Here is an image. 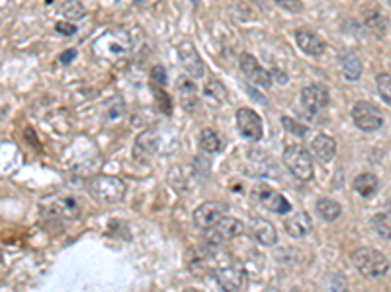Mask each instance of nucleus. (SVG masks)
Returning a JSON list of instances; mask_svg holds the SVG:
<instances>
[{"label":"nucleus","mask_w":391,"mask_h":292,"mask_svg":"<svg viewBox=\"0 0 391 292\" xmlns=\"http://www.w3.org/2000/svg\"><path fill=\"white\" fill-rule=\"evenodd\" d=\"M184 292H202V291H196V289H188V291H184Z\"/></svg>","instance_id":"72a5a7b5"},{"label":"nucleus","mask_w":391,"mask_h":292,"mask_svg":"<svg viewBox=\"0 0 391 292\" xmlns=\"http://www.w3.org/2000/svg\"><path fill=\"white\" fill-rule=\"evenodd\" d=\"M239 67H241V72L245 74V79L249 80L253 86H256V88L268 90L272 86V74L253 55L242 53L241 59H239Z\"/></svg>","instance_id":"6e6552de"},{"label":"nucleus","mask_w":391,"mask_h":292,"mask_svg":"<svg viewBox=\"0 0 391 292\" xmlns=\"http://www.w3.org/2000/svg\"><path fill=\"white\" fill-rule=\"evenodd\" d=\"M84 6L81 4V0H67L65 2V6H63V16L70 20V22H75V20H81L82 16H84Z\"/></svg>","instance_id":"bb28decb"},{"label":"nucleus","mask_w":391,"mask_h":292,"mask_svg":"<svg viewBox=\"0 0 391 292\" xmlns=\"http://www.w3.org/2000/svg\"><path fill=\"white\" fill-rule=\"evenodd\" d=\"M352 187L360 197H372L374 193L378 191L380 187V181L374 174H358L354 181H352Z\"/></svg>","instance_id":"4be33fe9"},{"label":"nucleus","mask_w":391,"mask_h":292,"mask_svg":"<svg viewBox=\"0 0 391 292\" xmlns=\"http://www.w3.org/2000/svg\"><path fill=\"white\" fill-rule=\"evenodd\" d=\"M282 125L288 129L292 135H296V136H305L307 133H309V129H307L305 125L298 123V121H294V119H288V117H284V119H282Z\"/></svg>","instance_id":"c85d7f7f"},{"label":"nucleus","mask_w":391,"mask_h":292,"mask_svg":"<svg viewBox=\"0 0 391 292\" xmlns=\"http://www.w3.org/2000/svg\"><path fill=\"white\" fill-rule=\"evenodd\" d=\"M133 2H137L141 6H155V4H159L161 0H133Z\"/></svg>","instance_id":"473e14b6"},{"label":"nucleus","mask_w":391,"mask_h":292,"mask_svg":"<svg viewBox=\"0 0 391 292\" xmlns=\"http://www.w3.org/2000/svg\"><path fill=\"white\" fill-rule=\"evenodd\" d=\"M200 146H202V150H206L207 154H216L221 150V138L213 129H204L202 135H200Z\"/></svg>","instance_id":"b1692460"},{"label":"nucleus","mask_w":391,"mask_h":292,"mask_svg":"<svg viewBox=\"0 0 391 292\" xmlns=\"http://www.w3.org/2000/svg\"><path fill=\"white\" fill-rule=\"evenodd\" d=\"M284 228L292 238H305L311 232V216L305 211H299L284 222Z\"/></svg>","instance_id":"aec40b11"},{"label":"nucleus","mask_w":391,"mask_h":292,"mask_svg":"<svg viewBox=\"0 0 391 292\" xmlns=\"http://www.w3.org/2000/svg\"><path fill=\"white\" fill-rule=\"evenodd\" d=\"M251 236L263 246H274L278 242V232L274 225L260 216L251 220Z\"/></svg>","instance_id":"a211bd4d"},{"label":"nucleus","mask_w":391,"mask_h":292,"mask_svg":"<svg viewBox=\"0 0 391 292\" xmlns=\"http://www.w3.org/2000/svg\"><path fill=\"white\" fill-rule=\"evenodd\" d=\"M129 2H133V0H129Z\"/></svg>","instance_id":"c9c22d12"},{"label":"nucleus","mask_w":391,"mask_h":292,"mask_svg":"<svg viewBox=\"0 0 391 292\" xmlns=\"http://www.w3.org/2000/svg\"><path fill=\"white\" fill-rule=\"evenodd\" d=\"M47 202H51V207L44 205V213L57 216V218H77L79 216V205L75 202V199L69 197H51L47 199Z\"/></svg>","instance_id":"dca6fc26"},{"label":"nucleus","mask_w":391,"mask_h":292,"mask_svg":"<svg viewBox=\"0 0 391 292\" xmlns=\"http://www.w3.org/2000/svg\"><path fill=\"white\" fill-rule=\"evenodd\" d=\"M376 84H378V92H380V96L383 98V101H385V103H390V101H391V94H390L391 76H390V72H381V74H378V79H376Z\"/></svg>","instance_id":"cd10ccee"},{"label":"nucleus","mask_w":391,"mask_h":292,"mask_svg":"<svg viewBox=\"0 0 391 292\" xmlns=\"http://www.w3.org/2000/svg\"><path fill=\"white\" fill-rule=\"evenodd\" d=\"M178 61L186 70V76L198 80L206 74V63H204V59L198 53V49L192 41H182L178 45Z\"/></svg>","instance_id":"1a4fd4ad"},{"label":"nucleus","mask_w":391,"mask_h":292,"mask_svg":"<svg viewBox=\"0 0 391 292\" xmlns=\"http://www.w3.org/2000/svg\"><path fill=\"white\" fill-rule=\"evenodd\" d=\"M317 213H319L323 220L333 222V220H336V218L341 216L343 209H341V205L333 201V199H319V201H317Z\"/></svg>","instance_id":"5701e85b"},{"label":"nucleus","mask_w":391,"mask_h":292,"mask_svg":"<svg viewBox=\"0 0 391 292\" xmlns=\"http://www.w3.org/2000/svg\"><path fill=\"white\" fill-rule=\"evenodd\" d=\"M284 164L301 181H309L313 178V158L309 150L301 145H289L284 150Z\"/></svg>","instance_id":"20e7f679"},{"label":"nucleus","mask_w":391,"mask_h":292,"mask_svg":"<svg viewBox=\"0 0 391 292\" xmlns=\"http://www.w3.org/2000/svg\"><path fill=\"white\" fill-rule=\"evenodd\" d=\"M0 263H2V251H0Z\"/></svg>","instance_id":"f704fd0d"},{"label":"nucleus","mask_w":391,"mask_h":292,"mask_svg":"<svg viewBox=\"0 0 391 292\" xmlns=\"http://www.w3.org/2000/svg\"><path fill=\"white\" fill-rule=\"evenodd\" d=\"M206 96L207 98H211V100L216 101V103H221V101L227 98V92H225V88H223V84L219 82V80L211 79L209 82L206 84ZM209 100V101H211Z\"/></svg>","instance_id":"a878e982"},{"label":"nucleus","mask_w":391,"mask_h":292,"mask_svg":"<svg viewBox=\"0 0 391 292\" xmlns=\"http://www.w3.org/2000/svg\"><path fill=\"white\" fill-rule=\"evenodd\" d=\"M151 80H153V82H155L157 86H162V84H166V74H164L162 67L153 68V72H151Z\"/></svg>","instance_id":"2f4dec72"},{"label":"nucleus","mask_w":391,"mask_h":292,"mask_svg":"<svg viewBox=\"0 0 391 292\" xmlns=\"http://www.w3.org/2000/svg\"><path fill=\"white\" fill-rule=\"evenodd\" d=\"M294 37H296L298 47L305 53V55L321 56L323 53H325V49H327L321 35L315 34V32L309 30V28H299V30H296Z\"/></svg>","instance_id":"2eb2a0df"},{"label":"nucleus","mask_w":391,"mask_h":292,"mask_svg":"<svg viewBox=\"0 0 391 292\" xmlns=\"http://www.w3.org/2000/svg\"><path fill=\"white\" fill-rule=\"evenodd\" d=\"M157 150H159V133L155 129H147L135 138L133 158L139 164H147L151 158L157 154Z\"/></svg>","instance_id":"4468645a"},{"label":"nucleus","mask_w":391,"mask_h":292,"mask_svg":"<svg viewBox=\"0 0 391 292\" xmlns=\"http://www.w3.org/2000/svg\"><path fill=\"white\" fill-rule=\"evenodd\" d=\"M227 205L221 201H206L202 202L194 213V225L200 230H207L209 226H213L219 218H223L227 214Z\"/></svg>","instance_id":"ddd939ff"},{"label":"nucleus","mask_w":391,"mask_h":292,"mask_svg":"<svg viewBox=\"0 0 391 292\" xmlns=\"http://www.w3.org/2000/svg\"><path fill=\"white\" fill-rule=\"evenodd\" d=\"M213 279L218 281L221 291L225 292H247L249 291V277L247 273L235 267H219L213 271Z\"/></svg>","instance_id":"9b49d317"},{"label":"nucleus","mask_w":391,"mask_h":292,"mask_svg":"<svg viewBox=\"0 0 391 292\" xmlns=\"http://www.w3.org/2000/svg\"><path fill=\"white\" fill-rule=\"evenodd\" d=\"M88 191L96 201L100 202H120L126 197V183L114 176H98L88 183Z\"/></svg>","instance_id":"7ed1b4c3"},{"label":"nucleus","mask_w":391,"mask_h":292,"mask_svg":"<svg viewBox=\"0 0 391 292\" xmlns=\"http://www.w3.org/2000/svg\"><path fill=\"white\" fill-rule=\"evenodd\" d=\"M278 6H282L284 10H289V12H299L303 10V4H301V0H276Z\"/></svg>","instance_id":"7c9ffc66"},{"label":"nucleus","mask_w":391,"mask_h":292,"mask_svg":"<svg viewBox=\"0 0 391 292\" xmlns=\"http://www.w3.org/2000/svg\"><path fill=\"white\" fill-rule=\"evenodd\" d=\"M329 92L321 84H309L301 90V105L309 115H319L329 107Z\"/></svg>","instance_id":"f8f14e48"},{"label":"nucleus","mask_w":391,"mask_h":292,"mask_svg":"<svg viewBox=\"0 0 391 292\" xmlns=\"http://www.w3.org/2000/svg\"><path fill=\"white\" fill-rule=\"evenodd\" d=\"M309 154H313L321 164L333 162L334 154H336V143H334V138H331L329 135H317L311 140Z\"/></svg>","instance_id":"6ab92c4d"},{"label":"nucleus","mask_w":391,"mask_h":292,"mask_svg":"<svg viewBox=\"0 0 391 292\" xmlns=\"http://www.w3.org/2000/svg\"><path fill=\"white\" fill-rule=\"evenodd\" d=\"M176 92H178V98L180 103L186 112H194L198 107V86H196V80L190 76H178L176 79Z\"/></svg>","instance_id":"f3484780"},{"label":"nucleus","mask_w":391,"mask_h":292,"mask_svg":"<svg viewBox=\"0 0 391 292\" xmlns=\"http://www.w3.org/2000/svg\"><path fill=\"white\" fill-rule=\"evenodd\" d=\"M352 121L360 131L374 133V131H380L383 127V113L372 101H356L354 107H352Z\"/></svg>","instance_id":"423d86ee"},{"label":"nucleus","mask_w":391,"mask_h":292,"mask_svg":"<svg viewBox=\"0 0 391 292\" xmlns=\"http://www.w3.org/2000/svg\"><path fill=\"white\" fill-rule=\"evenodd\" d=\"M235 119H237V129H239L242 138L253 140V143L263 138V119H260V115L254 112V110L241 107V110H237Z\"/></svg>","instance_id":"9d476101"},{"label":"nucleus","mask_w":391,"mask_h":292,"mask_svg":"<svg viewBox=\"0 0 391 292\" xmlns=\"http://www.w3.org/2000/svg\"><path fill=\"white\" fill-rule=\"evenodd\" d=\"M242 232V222L235 216L225 214L223 218H219L213 226H209L204 230V238L209 246H221L225 242H229L233 238H237Z\"/></svg>","instance_id":"0eeeda50"},{"label":"nucleus","mask_w":391,"mask_h":292,"mask_svg":"<svg viewBox=\"0 0 391 292\" xmlns=\"http://www.w3.org/2000/svg\"><path fill=\"white\" fill-rule=\"evenodd\" d=\"M96 55L106 61H120L131 53L133 39L126 30H108L93 43Z\"/></svg>","instance_id":"f257e3e1"},{"label":"nucleus","mask_w":391,"mask_h":292,"mask_svg":"<svg viewBox=\"0 0 391 292\" xmlns=\"http://www.w3.org/2000/svg\"><path fill=\"white\" fill-rule=\"evenodd\" d=\"M372 226L374 230L378 232V236H381L383 240H390L391 236V216L390 213H380L374 216L372 220Z\"/></svg>","instance_id":"393cba45"},{"label":"nucleus","mask_w":391,"mask_h":292,"mask_svg":"<svg viewBox=\"0 0 391 292\" xmlns=\"http://www.w3.org/2000/svg\"><path fill=\"white\" fill-rule=\"evenodd\" d=\"M352 263L364 277L368 279H378V277H383L388 269H390V261L388 258L374 249V247H360L352 253Z\"/></svg>","instance_id":"f03ea898"},{"label":"nucleus","mask_w":391,"mask_h":292,"mask_svg":"<svg viewBox=\"0 0 391 292\" xmlns=\"http://www.w3.org/2000/svg\"><path fill=\"white\" fill-rule=\"evenodd\" d=\"M251 197L256 205H260L263 209L270 211V213L286 214L292 211V205H289L288 199L282 193H278L274 187H270L268 183H256L253 191H251Z\"/></svg>","instance_id":"39448f33"},{"label":"nucleus","mask_w":391,"mask_h":292,"mask_svg":"<svg viewBox=\"0 0 391 292\" xmlns=\"http://www.w3.org/2000/svg\"><path fill=\"white\" fill-rule=\"evenodd\" d=\"M338 67H341V74L343 79L352 82L362 76V61L358 59L356 53H350L346 51L343 55L338 56Z\"/></svg>","instance_id":"412c9836"},{"label":"nucleus","mask_w":391,"mask_h":292,"mask_svg":"<svg viewBox=\"0 0 391 292\" xmlns=\"http://www.w3.org/2000/svg\"><path fill=\"white\" fill-rule=\"evenodd\" d=\"M331 292H348V281L343 275L331 277Z\"/></svg>","instance_id":"c756f323"}]
</instances>
